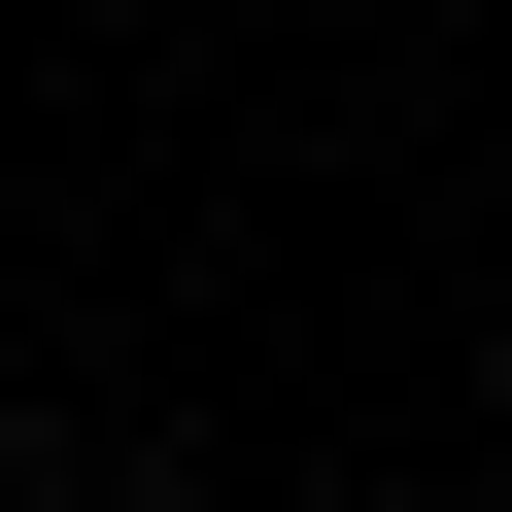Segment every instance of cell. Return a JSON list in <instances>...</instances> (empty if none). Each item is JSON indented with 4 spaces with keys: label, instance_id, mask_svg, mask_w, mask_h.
<instances>
[{
    "label": "cell",
    "instance_id": "cell-1",
    "mask_svg": "<svg viewBox=\"0 0 512 512\" xmlns=\"http://www.w3.org/2000/svg\"><path fill=\"white\" fill-rule=\"evenodd\" d=\"M0 512H171V478H137V444H35V478H0Z\"/></svg>",
    "mask_w": 512,
    "mask_h": 512
}]
</instances>
